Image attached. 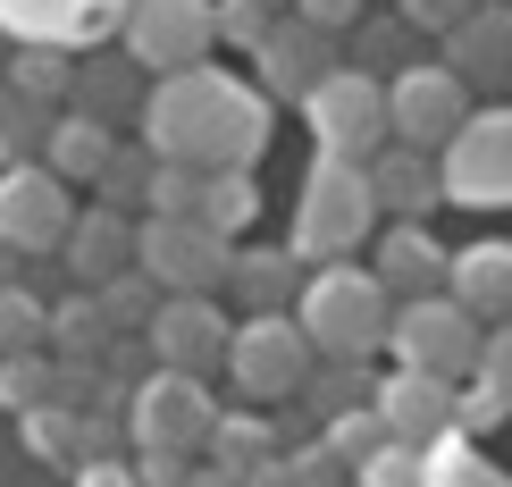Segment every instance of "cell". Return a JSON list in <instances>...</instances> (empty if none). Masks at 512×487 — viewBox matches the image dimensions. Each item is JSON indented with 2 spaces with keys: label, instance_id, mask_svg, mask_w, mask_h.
I'll return each mask as SVG.
<instances>
[{
  "label": "cell",
  "instance_id": "cell-1",
  "mask_svg": "<svg viewBox=\"0 0 512 487\" xmlns=\"http://www.w3.org/2000/svg\"><path fill=\"white\" fill-rule=\"evenodd\" d=\"M143 143L185 168H252L269 152V93L219 76V68H177L152 76L143 93Z\"/></svg>",
  "mask_w": 512,
  "mask_h": 487
},
{
  "label": "cell",
  "instance_id": "cell-2",
  "mask_svg": "<svg viewBox=\"0 0 512 487\" xmlns=\"http://www.w3.org/2000/svg\"><path fill=\"white\" fill-rule=\"evenodd\" d=\"M303 328H311V345L319 353H345V362H370L378 345H387V328H395V294L378 269H353V261H319L311 278H303Z\"/></svg>",
  "mask_w": 512,
  "mask_h": 487
},
{
  "label": "cell",
  "instance_id": "cell-3",
  "mask_svg": "<svg viewBox=\"0 0 512 487\" xmlns=\"http://www.w3.org/2000/svg\"><path fill=\"white\" fill-rule=\"evenodd\" d=\"M378 227V185H370V160H345V152H319L311 177H303V210H294V252L319 269V261H353V244H370Z\"/></svg>",
  "mask_w": 512,
  "mask_h": 487
},
{
  "label": "cell",
  "instance_id": "cell-4",
  "mask_svg": "<svg viewBox=\"0 0 512 487\" xmlns=\"http://www.w3.org/2000/svg\"><path fill=\"white\" fill-rule=\"evenodd\" d=\"M479 311L462 303V294H412V303H395V328H387V353L403 370H437V378H471L479 370Z\"/></svg>",
  "mask_w": 512,
  "mask_h": 487
},
{
  "label": "cell",
  "instance_id": "cell-5",
  "mask_svg": "<svg viewBox=\"0 0 512 487\" xmlns=\"http://www.w3.org/2000/svg\"><path fill=\"white\" fill-rule=\"evenodd\" d=\"M319 362L303 311H244V328L227 336V378H236L244 395H261V404H277V395H303V378Z\"/></svg>",
  "mask_w": 512,
  "mask_h": 487
},
{
  "label": "cell",
  "instance_id": "cell-6",
  "mask_svg": "<svg viewBox=\"0 0 512 487\" xmlns=\"http://www.w3.org/2000/svg\"><path fill=\"white\" fill-rule=\"evenodd\" d=\"M135 261L160 278V294H219L227 269H236V236H219L210 219H160V210H143Z\"/></svg>",
  "mask_w": 512,
  "mask_h": 487
},
{
  "label": "cell",
  "instance_id": "cell-7",
  "mask_svg": "<svg viewBox=\"0 0 512 487\" xmlns=\"http://www.w3.org/2000/svg\"><path fill=\"white\" fill-rule=\"evenodd\" d=\"M303 118L319 135V152H345V160H370L378 143H395V118H387V84L370 68H345L336 59L328 76L303 93Z\"/></svg>",
  "mask_w": 512,
  "mask_h": 487
},
{
  "label": "cell",
  "instance_id": "cell-8",
  "mask_svg": "<svg viewBox=\"0 0 512 487\" xmlns=\"http://www.w3.org/2000/svg\"><path fill=\"white\" fill-rule=\"evenodd\" d=\"M126 429L135 446H168V454H202L210 429H219V404H210V378L202 370H143L135 404H126Z\"/></svg>",
  "mask_w": 512,
  "mask_h": 487
},
{
  "label": "cell",
  "instance_id": "cell-9",
  "mask_svg": "<svg viewBox=\"0 0 512 487\" xmlns=\"http://www.w3.org/2000/svg\"><path fill=\"white\" fill-rule=\"evenodd\" d=\"M126 51L135 68L152 76H177V68H202L219 51V0H126Z\"/></svg>",
  "mask_w": 512,
  "mask_h": 487
},
{
  "label": "cell",
  "instance_id": "cell-10",
  "mask_svg": "<svg viewBox=\"0 0 512 487\" xmlns=\"http://www.w3.org/2000/svg\"><path fill=\"white\" fill-rule=\"evenodd\" d=\"M445 202L462 210H512V101L496 110H471L462 135L445 143Z\"/></svg>",
  "mask_w": 512,
  "mask_h": 487
},
{
  "label": "cell",
  "instance_id": "cell-11",
  "mask_svg": "<svg viewBox=\"0 0 512 487\" xmlns=\"http://www.w3.org/2000/svg\"><path fill=\"white\" fill-rule=\"evenodd\" d=\"M76 227V185L51 160H17L0 168V236L17 252H59Z\"/></svg>",
  "mask_w": 512,
  "mask_h": 487
},
{
  "label": "cell",
  "instance_id": "cell-12",
  "mask_svg": "<svg viewBox=\"0 0 512 487\" xmlns=\"http://www.w3.org/2000/svg\"><path fill=\"white\" fill-rule=\"evenodd\" d=\"M387 118H395V143H420V152H445L471 118V76L462 68H395L387 84Z\"/></svg>",
  "mask_w": 512,
  "mask_h": 487
},
{
  "label": "cell",
  "instance_id": "cell-13",
  "mask_svg": "<svg viewBox=\"0 0 512 487\" xmlns=\"http://www.w3.org/2000/svg\"><path fill=\"white\" fill-rule=\"evenodd\" d=\"M252 68H261L269 101H294V110H303V93L336 68V34L311 26V17H294V9H277V26L252 42Z\"/></svg>",
  "mask_w": 512,
  "mask_h": 487
},
{
  "label": "cell",
  "instance_id": "cell-14",
  "mask_svg": "<svg viewBox=\"0 0 512 487\" xmlns=\"http://www.w3.org/2000/svg\"><path fill=\"white\" fill-rule=\"evenodd\" d=\"M227 328L219 320V303L210 294H160V311H152V328H143V345H152V362L168 370H227Z\"/></svg>",
  "mask_w": 512,
  "mask_h": 487
},
{
  "label": "cell",
  "instance_id": "cell-15",
  "mask_svg": "<svg viewBox=\"0 0 512 487\" xmlns=\"http://www.w3.org/2000/svg\"><path fill=\"white\" fill-rule=\"evenodd\" d=\"M454 395H462V378H437V370H387L378 378V420H387V437H403V446H445L454 437Z\"/></svg>",
  "mask_w": 512,
  "mask_h": 487
},
{
  "label": "cell",
  "instance_id": "cell-16",
  "mask_svg": "<svg viewBox=\"0 0 512 487\" xmlns=\"http://www.w3.org/2000/svg\"><path fill=\"white\" fill-rule=\"evenodd\" d=\"M370 185H378V210H395V219L445 210V160L420 152V143H378L370 152Z\"/></svg>",
  "mask_w": 512,
  "mask_h": 487
},
{
  "label": "cell",
  "instance_id": "cell-17",
  "mask_svg": "<svg viewBox=\"0 0 512 487\" xmlns=\"http://www.w3.org/2000/svg\"><path fill=\"white\" fill-rule=\"evenodd\" d=\"M370 269L387 278V294H395V303H412V294H437V286H445L454 252L429 236V219H395L387 236H378V261H370Z\"/></svg>",
  "mask_w": 512,
  "mask_h": 487
},
{
  "label": "cell",
  "instance_id": "cell-18",
  "mask_svg": "<svg viewBox=\"0 0 512 487\" xmlns=\"http://www.w3.org/2000/svg\"><path fill=\"white\" fill-rule=\"evenodd\" d=\"M59 252H68L76 286H101V278H118V269H135V210H110V202L76 210V227H68Z\"/></svg>",
  "mask_w": 512,
  "mask_h": 487
},
{
  "label": "cell",
  "instance_id": "cell-19",
  "mask_svg": "<svg viewBox=\"0 0 512 487\" xmlns=\"http://www.w3.org/2000/svg\"><path fill=\"white\" fill-rule=\"evenodd\" d=\"M445 68H462V76H479V84H512V9L471 0V17L445 34Z\"/></svg>",
  "mask_w": 512,
  "mask_h": 487
},
{
  "label": "cell",
  "instance_id": "cell-20",
  "mask_svg": "<svg viewBox=\"0 0 512 487\" xmlns=\"http://www.w3.org/2000/svg\"><path fill=\"white\" fill-rule=\"evenodd\" d=\"M445 294H462L479 320H504V311H512V244H504V236L462 244L454 269H445Z\"/></svg>",
  "mask_w": 512,
  "mask_h": 487
},
{
  "label": "cell",
  "instance_id": "cell-21",
  "mask_svg": "<svg viewBox=\"0 0 512 487\" xmlns=\"http://www.w3.org/2000/svg\"><path fill=\"white\" fill-rule=\"evenodd\" d=\"M110 152H118V126L93 118V110H59V118H51V143H42V160H51L68 185H93Z\"/></svg>",
  "mask_w": 512,
  "mask_h": 487
},
{
  "label": "cell",
  "instance_id": "cell-22",
  "mask_svg": "<svg viewBox=\"0 0 512 487\" xmlns=\"http://www.w3.org/2000/svg\"><path fill=\"white\" fill-rule=\"evenodd\" d=\"M311 278V261L303 252H277V244H252V252H236V269H227V286L244 294V311H286V294Z\"/></svg>",
  "mask_w": 512,
  "mask_h": 487
},
{
  "label": "cell",
  "instance_id": "cell-23",
  "mask_svg": "<svg viewBox=\"0 0 512 487\" xmlns=\"http://www.w3.org/2000/svg\"><path fill=\"white\" fill-rule=\"evenodd\" d=\"M110 311H101V294L93 286H76L68 303H51V353L59 362H101V353H110Z\"/></svg>",
  "mask_w": 512,
  "mask_h": 487
},
{
  "label": "cell",
  "instance_id": "cell-24",
  "mask_svg": "<svg viewBox=\"0 0 512 487\" xmlns=\"http://www.w3.org/2000/svg\"><path fill=\"white\" fill-rule=\"evenodd\" d=\"M219 236H244L252 219H261V185H252V168H202V210Z\"/></svg>",
  "mask_w": 512,
  "mask_h": 487
},
{
  "label": "cell",
  "instance_id": "cell-25",
  "mask_svg": "<svg viewBox=\"0 0 512 487\" xmlns=\"http://www.w3.org/2000/svg\"><path fill=\"white\" fill-rule=\"evenodd\" d=\"M51 118H59V101H34V93H0V168H17V160H42V143H51Z\"/></svg>",
  "mask_w": 512,
  "mask_h": 487
},
{
  "label": "cell",
  "instance_id": "cell-26",
  "mask_svg": "<svg viewBox=\"0 0 512 487\" xmlns=\"http://www.w3.org/2000/svg\"><path fill=\"white\" fill-rule=\"evenodd\" d=\"M59 395V353L42 345V353H0V412H42Z\"/></svg>",
  "mask_w": 512,
  "mask_h": 487
},
{
  "label": "cell",
  "instance_id": "cell-27",
  "mask_svg": "<svg viewBox=\"0 0 512 487\" xmlns=\"http://www.w3.org/2000/svg\"><path fill=\"white\" fill-rule=\"evenodd\" d=\"M126 68H135V51H126V59H101V68H76V110H93V118L135 110V118H143V84L126 76Z\"/></svg>",
  "mask_w": 512,
  "mask_h": 487
},
{
  "label": "cell",
  "instance_id": "cell-28",
  "mask_svg": "<svg viewBox=\"0 0 512 487\" xmlns=\"http://www.w3.org/2000/svg\"><path fill=\"white\" fill-rule=\"evenodd\" d=\"M152 168H160V152H152V143H118V152L101 160L93 194L110 202V210H143V194H152Z\"/></svg>",
  "mask_w": 512,
  "mask_h": 487
},
{
  "label": "cell",
  "instance_id": "cell-29",
  "mask_svg": "<svg viewBox=\"0 0 512 487\" xmlns=\"http://www.w3.org/2000/svg\"><path fill=\"white\" fill-rule=\"evenodd\" d=\"M101 294V311H110V328L118 336H135V328H152V311H160V278H152V269H118V278H101L93 286Z\"/></svg>",
  "mask_w": 512,
  "mask_h": 487
},
{
  "label": "cell",
  "instance_id": "cell-30",
  "mask_svg": "<svg viewBox=\"0 0 512 487\" xmlns=\"http://www.w3.org/2000/svg\"><path fill=\"white\" fill-rule=\"evenodd\" d=\"M210 462H227V471H252V462H269V454H286L277 446V429L269 420H252V412H219V429H210Z\"/></svg>",
  "mask_w": 512,
  "mask_h": 487
},
{
  "label": "cell",
  "instance_id": "cell-31",
  "mask_svg": "<svg viewBox=\"0 0 512 487\" xmlns=\"http://www.w3.org/2000/svg\"><path fill=\"white\" fill-rule=\"evenodd\" d=\"M17 429H26V446L42 462H59V471H76V462H84V412L76 404H42V412L17 420Z\"/></svg>",
  "mask_w": 512,
  "mask_h": 487
},
{
  "label": "cell",
  "instance_id": "cell-32",
  "mask_svg": "<svg viewBox=\"0 0 512 487\" xmlns=\"http://www.w3.org/2000/svg\"><path fill=\"white\" fill-rule=\"evenodd\" d=\"M51 345V303H34L26 286H0V353H42Z\"/></svg>",
  "mask_w": 512,
  "mask_h": 487
},
{
  "label": "cell",
  "instance_id": "cell-33",
  "mask_svg": "<svg viewBox=\"0 0 512 487\" xmlns=\"http://www.w3.org/2000/svg\"><path fill=\"white\" fill-rule=\"evenodd\" d=\"M319 437H328V446L361 471V462L387 446V420H378V404H345V412H328V420H319Z\"/></svg>",
  "mask_w": 512,
  "mask_h": 487
},
{
  "label": "cell",
  "instance_id": "cell-34",
  "mask_svg": "<svg viewBox=\"0 0 512 487\" xmlns=\"http://www.w3.org/2000/svg\"><path fill=\"white\" fill-rule=\"evenodd\" d=\"M504 420H512V395L496 387V378H462V395H454V437H496L504 429Z\"/></svg>",
  "mask_w": 512,
  "mask_h": 487
},
{
  "label": "cell",
  "instance_id": "cell-35",
  "mask_svg": "<svg viewBox=\"0 0 512 487\" xmlns=\"http://www.w3.org/2000/svg\"><path fill=\"white\" fill-rule=\"evenodd\" d=\"M353 487H429V446H403V437H387V446L353 471Z\"/></svg>",
  "mask_w": 512,
  "mask_h": 487
},
{
  "label": "cell",
  "instance_id": "cell-36",
  "mask_svg": "<svg viewBox=\"0 0 512 487\" xmlns=\"http://www.w3.org/2000/svg\"><path fill=\"white\" fill-rule=\"evenodd\" d=\"M9 84H17V93H34V101H59V93H76V68L51 51V42H34V51L9 59Z\"/></svg>",
  "mask_w": 512,
  "mask_h": 487
},
{
  "label": "cell",
  "instance_id": "cell-37",
  "mask_svg": "<svg viewBox=\"0 0 512 487\" xmlns=\"http://www.w3.org/2000/svg\"><path fill=\"white\" fill-rule=\"evenodd\" d=\"M143 210H160V219H194V210H202V168L160 160V168H152V194H143Z\"/></svg>",
  "mask_w": 512,
  "mask_h": 487
},
{
  "label": "cell",
  "instance_id": "cell-38",
  "mask_svg": "<svg viewBox=\"0 0 512 487\" xmlns=\"http://www.w3.org/2000/svg\"><path fill=\"white\" fill-rule=\"evenodd\" d=\"M269 26H277L269 0H219V42H227V51H252Z\"/></svg>",
  "mask_w": 512,
  "mask_h": 487
},
{
  "label": "cell",
  "instance_id": "cell-39",
  "mask_svg": "<svg viewBox=\"0 0 512 487\" xmlns=\"http://www.w3.org/2000/svg\"><path fill=\"white\" fill-rule=\"evenodd\" d=\"M286 462H294V487H345V479H353V462L336 454L328 437H311V446H294Z\"/></svg>",
  "mask_w": 512,
  "mask_h": 487
},
{
  "label": "cell",
  "instance_id": "cell-40",
  "mask_svg": "<svg viewBox=\"0 0 512 487\" xmlns=\"http://www.w3.org/2000/svg\"><path fill=\"white\" fill-rule=\"evenodd\" d=\"M395 17H403V26H420V34H454L462 26V17H471V0H395Z\"/></svg>",
  "mask_w": 512,
  "mask_h": 487
},
{
  "label": "cell",
  "instance_id": "cell-41",
  "mask_svg": "<svg viewBox=\"0 0 512 487\" xmlns=\"http://www.w3.org/2000/svg\"><path fill=\"white\" fill-rule=\"evenodd\" d=\"M135 479H143V487H185V479H194V454H168V446H135Z\"/></svg>",
  "mask_w": 512,
  "mask_h": 487
},
{
  "label": "cell",
  "instance_id": "cell-42",
  "mask_svg": "<svg viewBox=\"0 0 512 487\" xmlns=\"http://www.w3.org/2000/svg\"><path fill=\"white\" fill-rule=\"evenodd\" d=\"M479 378H496V387L512 395V311H504V320L479 336Z\"/></svg>",
  "mask_w": 512,
  "mask_h": 487
},
{
  "label": "cell",
  "instance_id": "cell-43",
  "mask_svg": "<svg viewBox=\"0 0 512 487\" xmlns=\"http://www.w3.org/2000/svg\"><path fill=\"white\" fill-rule=\"evenodd\" d=\"M68 479H76V487H143V479H135V454H101V462H76Z\"/></svg>",
  "mask_w": 512,
  "mask_h": 487
},
{
  "label": "cell",
  "instance_id": "cell-44",
  "mask_svg": "<svg viewBox=\"0 0 512 487\" xmlns=\"http://www.w3.org/2000/svg\"><path fill=\"white\" fill-rule=\"evenodd\" d=\"M361 9H370V0H294V17H311V26H328V34H353Z\"/></svg>",
  "mask_w": 512,
  "mask_h": 487
},
{
  "label": "cell",
  "instance_id": "cell-45",
  "mask_svg": "<svg viewBox=\"0 0 512 487\" xmlns=\"http://www.w3.org/2000/svg\"><path fill=\"white\" fill-rule=\"evenodd\" d=\"M244 487H294V462H286V454H269V462H252V471H244Z\"/></svg>",
  "mask_w": 512,
  "mask_h": 487
},
{
  "label": "cell",
  "instance_id": "cell-46",
  "mask_svg": "<svg viewBox=\"0 0 512 487\" xmlns=\"http://www.w3.org/2000/svg\"><path fill=\"white\" fill-rule=\"evenodd\" d=\"M185 487H244V471H227V462H202V471L185 479Z\"/></svg>",
  "mask_w": 512,
  "mask_h": 487
},
{
  "label": "cell",
  "instance_id": "cell-47",
  "mask_svg": "<svg viewBox=\"0 0 512 487\" xmlns=\"http://www.w3.org/2000/svg\"><path fill=\"white\" fill-rule=\"evenodd\" d=\"M17 261H26V252H17L9 236H0V286H17Z\"/></svg>",
  "mask_w": 512,
  "mask_h": 487
},
{
  "label": "cell",
  "instance_id": "cell-48",
  "mask_svg": "<svg viewBox=\"0 0 512 487\" xmlns=\"http://www.w3.org/2000/svg\"><path fill=\"white\" fill-rule=\"evenodd\" d=\"M269 9H294V0H269Z\"/></svg>",
  "mask_w": 512,
  "mask_h": 487
},
{
  "label": "cell",
  "instance_id": "cell-49",
  "mask_svg": "<svg viewBox=\"0 0 512 487\" xmlns=\"http://www.w3.org/2000/svg\"><path fill=\"white\" fill-rule=\"evenodd\" d=\"M0 68H9V59H0Z\"/></svg>",
  "mask_w": 512,
  "mask_h": 487
},
{
  "label": "cell",
  "instance_id": "cell-50",
  "mask_svg": "<svg viewBox=\"0 0 512 487\" xmlns=\"http://www.w3.org/2000/svg\"><path fill=\"white\" fill-rule=\"evenodd\" d=\"M0 93H9V84H0Z\"/></svg>",
  "mask_w": 512,
  "mask_h": 487
}]
</instances>
